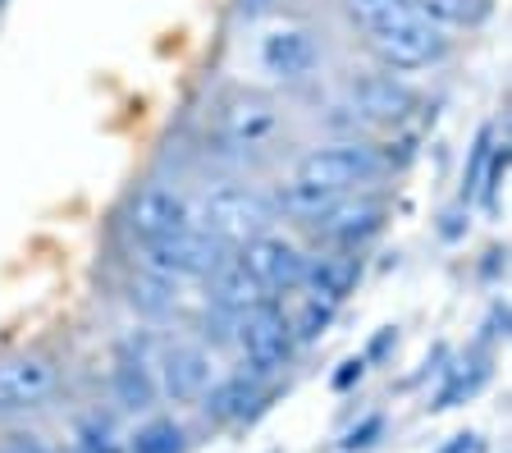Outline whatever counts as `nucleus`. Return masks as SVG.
Segmentation results:
<instances>
[{
	"label": "nucleus",
	"instance_id": "9",
	"mask_svg": "<svg viewBox=\"0 0 512 453\" xmlns=\"http://www.w3.org/2000/svg\"><path fill=\"white\" fill-rule=\"evenodd\" d=\"M352 106L366 124H380V129H403L407 119L416 115V92L394 74H366L352 83Z\"/></svg>",
	"mask_w": 512,
	"mask_h": 453
},
{
	"label": "nucleus",
	"instance_id": "4",
	"mask_svg": "<svg viewBox=\"0 0 512 453\" xmlns=\"http://www.w3.org/2000/svg\"><path fill=\"white\" fill-rule=\"evenodd\" d=\"M371 55L384 65V74H412V69H430L448 55V37L439 23L430 19H412L403 28H389V33L366 37Z\"/></svg>",
	"mask_w": 512,
	"mask_h": 453
},
{
	"label": "nucleus",
	"instance_id": "21",
	"mask_svg": "<svg viewBox=\"0 0 512 453\" xmlns=\"http://www.w3.org/2000/svg\"><path fill=\"white\" fill-rule=\"evenodd\" d=\"M170 289L174 284L170 280H160V275H142V280H133V293H128V298H133V307H142V312H165V307H170Z\"/></svg>",
	"mask_w": 512,
	"mask_h": 453
},
{
	"label": "nucleus",
	"instance_id": "29",
	"mask_svg": "<svg viewBox=\"0 0 512 453\" xmlns=\"http://www.w3.org/2000/svg\"><path fill=\"white\" fill-rule=\"evenodd\" d=\"M389 344H394V330H384V335L375 339V344H371V357H380V353H384V348H389Z\"/></svg>",
	"mask_w": 512,
	"mask_h": 453
},
{
	"label": "nucleus",
	"instance_id": "24",
	"mask_svg": "<svg viewBox=\"0 0 512 453\" xmlns=\"http://www.w3.org/2000/svg\"><path fill=\"white\" fill-rule=\"evenodd\" d=\"M0 453H46V449L32 435H10V440H0Z\"/></svg>",
	"mask_w": 512,
	"mask_h": 453
},
{
	"label": "nucleus",
	"instance_id": "1",
	"mask_svg": "<svg viewBox=\"0 0 512 453\" xmlns=\"http://www.w3.org/2000/svg\"><path fill=\"white\" fill-rule=\"evenodd\" d=\"M270 225H275V202L252 193V188H220V193H211L202 202V220H197V229L206 238H215L220 248H243L252 238L270 234Z\"/></svg>",
	"mask_w": 512,
	"mask_h": 453
},
{
	"label": "nucleus",
	"instance_id": "8",
	"mask_svg": "<svg viewBox=\"0 0 512 453\" xmlns=\"http://www.w3.org/2000/svg\"><path fill=\"white\" fill-rule=\"evenodd\" d=\"M60 385V371H55L51 357L37 353H19L0 362V412H23L46 403Z\"/></svg>",
	"mask_w": 512,
	"mask_h": 453
},
{
	"label": "nucleus",
	"instance_id": "15",
	"mask_svg": "<svg viewBox=\"0 0 512 453\" xmlns=\"http://www.w3.org/2000/svg\"><path fill=\"white\" fill-rule=\"evenodd\" d=\"M348 19L362 28L366 37L389 33V28H403V23L421 19L412 0H348Z\"/></svg>",
	"mask_w": 512,
	"mask_h": 453
},
{
	"label": "nucleus",
	"instance_id": "14",
	"mask_svg": "<svg viewBox=\"0 0 512 453\" xmlns=\"http://www.w3.org/2000/svg\"><path fill=\"white\" fill-rule=\"evenodd\" d=\"M266 302H275V293L256 280V275H247L238 261L215 270V307H220V312L243 316V312H252V307H266Z\"/></svg>",
	"mask_w": 512,
	"mask_h": 453
},
{
	"label": "nucleus",
	"instance_id": "19",
	"mask_svg": "<svg viewBox=\"0 0 512 453\" xmlns=\"http://www.w3.org/2000/svg\"><path fill=\"white\" fill-rule=\"evenodd\" d=\"M416 14L430 23H458V28H467V23H480L485 14H490V0H412Z\"/></svg>",
	"mask_w": 512,
	"mask_h": 453
},
{
	"label": "nucleus",
	"instance_id": "13",
	"mask_svg": "<svg viewBox=\"0 0 512 453\" xmlns=\"http://www.w3.org/2000/svg\"><path fill=\"white\" fill-rule=\"evenodd\" d=\"M211 385V357L202 348H170L165 353V394L179 403L202 399Z\"/></svg>",
	"mask_w": 512,
	"mask_h": 453
},
{
	"label": "nucleus",
	"instance_id": "11",
	"mask_svg": "<svg viewBox=\"0 0 512 453\" xmlns=\"http://www.w3.org/2000/svg\"><path fill=\"white\" fill-rule=\"evenodd\" d=\"M380 225H384V202L380 197H348L343 193L339 202L316 220V234L330 238V243H339V248H357V243H366Z\"/></svg>",
	"mask_w": 512,
	"mask_h": 453
},
{
	"label": "nucleus",
	"instance_id": "18",
	"mask_svg": "<svg viewBox=\"0 0 512 453\" xmlns=\"http://www.w3.org/2000/svg\"><path fill=\"white\" fill-rule=\"evenodd\" d=\"M115 399L124 403L128 412H147L151 403H156V380H151V371L142 367V362H119L115 367Z\"/></svg>",
	"mask_w": 512,
	"mask_h": 453
},
{
	"label": "nucleus",
	"instance_id": "25",
	"mask_svg": "<svg viewBox=\"0 0 512 453\" xmlns=\"http://www.w3.org/2000/svg\"><path fill=\"white\" fill-rule=\"evenodd\" d=\"M362 371H366V362L362 357H352V362H343V371L334 376V389H348L352 380H362Z\"/></svg>",
	"mask_w": 512,
	"mask_h": 453
},
{
	"label": "nucleus",
	"instance_id": "30",
	"mask_svg": "<svg viewBox=\"0 0 512 453\" xmlns=\"http://www.w3.org/2000/svg\"><path fill=\"white\" fill-rule=\"evenodd\" d=\"M78 453H87V449H78Z\"/></svg>",
	"mask_w": 512,
	"mask_h": 453
},
{
	"label": "nucleus",
	"instance_id": "3",
	"mask_svg": "<svg viewBox=\"0 0 512 453\" xmlns=\"http://www.w3.org/2000/svg\"><path fill=\"white\" fill-rule=\"evenodd\" d=\"M279 133V106L266 97V92H229L220 106L211 110V138L224 142V147H261Z\"/></svg>",
	"mask_w": 512,
	"mask_h": 453
},
{
	"label": "nucleus",
	"instance_id": "26",
	"mask_svg": "<svg viewBox=\"0 0 512 453\" xmlns=\"http://www.w3.org/2000/svg\"><path fill=\"white\" fill-rule=\"evenodd\" d=\"M371 435H380V417H371L362 431H352L348 440H343V449H362V444H371Z\"/></svg>",
	"mask_w": 512,
	"mask_h": 453
},
{
	"label": "nucleus",
	"instance_id": "12",
	"mask_svg": "<svg viewBox=\"0 0 512 453\" xmlns=\"http://www.w3.org/2000/svg\"><path fill=\"white\" fill-rule=\"evenodd\" d=\"M320 51L316 42H311V33H302V28H279V33H270L266 42H261V65H266V74L275 78H307L311 69H316Z\"/></svg>",
	"mask_w": 512,
	"mask_h": 453
},
{
	"label": "nucleus",
	"instance_id": "20",
	"mask_svg": "<svg viewBox=\"0 0 512 453\" xmlns=\"http://www.w3.org/2000/svg\"><path fill=\"white\" fill-rule=\"evenodd\" d=\"M133 453H183V431L174 421H151V426L138 431Z\"/></svg>",
	"mask_w": 512,
	"mask_h": 453
},
{
	"label": "nucleus",
	"instance_id": "2",
	"mask_svg": "<svg viewBox=\"0 0 512 453\" xmlns=\"http://www.w3.org/2000/svg\"><path fill=\"white\" fill-rule=\"evenodd\" d=\"M380 174V156L371 147H357V142H339V147H316L307 151L298 161V174L293 184L311 188V193H325V197H343L352 193L357 184L375 179Z\"/></svg>",
	"mask_w": 512,
	"mask_h": 453
},
{
	"label": "nucleus",
	"instance_id": "7",
	"mask_svg": "<svg viewBox=\"0 0 512 453\" xmlns=\"http://www.w3.org/2000/svg\"><path fill=\"white\" fill-rule=\"evenodd\" d=\"M238 266H243L247 275H256L270 293L302 289V275H307V257L275 234H261V238H252V243H243V248H238Z\"/></svg>",
	"mask_w": 512,
	"mask_h": 453
},
{
	"label": "nucleus",
	"instance_id": "27",
	"mask_svg": "<svg viewBox=\"0 0 512 453\" xmlns=\"http://www.w3.org/2000/svg\"><path fill=\"white\" fill-rule=\"evenodd\" d=\"M266 5H270V0H238V14H243V19H256Z\"/></svg>",
	"mask_w": 512,
	"mask_h": 453
},
{
	"label": "nucleus",
	"instance_id": "10",
	"mask_svg": "<svg viewBox=\"0 0 512 453\" xmlns=\"http://www.w3.org/2000/svg\"><path fill=\"white\" fill-rule=\"evenodd\" d=\"M192 216H188V202H183L174 188H142L138 197H133V206H128V229L142 238V243H160V238L179 234V229H188Z\"/></svg>",
	"mask_w": 512,
	"mask_h": 453
},
{
	"label": "nucleus",
	"instance_id": "16",
	"mask_svg": "<svg viewBox=\"0 0 512 453\" xmlns=\"http://www.w3.org/2000/svg\"><path fill=\"white\" fill-rule=\"evenodd\" d=\"M352 280H357V261H334V257L316 261V266L307 261V275H302V284H311V298L330 302V307L352 289Z\"/></svg>",
	"mask_w": 512,
	"mask_h": 453
},
{
	"label": "nucleus",
	"instance_id": "22",
	"mask_svg": "<svg viewBox=\"0 0 512 453\" xmlns=\"http://www.w3.org/2000/svg\"><path fill=\"white\" fill-rule=\"evenodd\" d=\"M508 179V142L503 147H490V161H485V170H480V197L494 206V197H499V184Z\"/></svg>",
	"mask_w": 512,
	"mask_h": 453
},
{
	"label": "nucleus",
	"instance_id": "28",
	"mask_svg": "<svg viewBox=\"0 0 512 453\" xmlns=\"http://www.w3.org/2000/svg\"><path fill=\"white\" fill-rule=\"evenodd\" d=\"M476 449V435H458V444H448L444 453H471Z\"/></svg>",
	"mask_w": 512,
	"mask_h": 453
},
{
	"label": "nucleus",
	"instance_id": "17",
	"mask_svg": "<svg viewBox=\"0 0 512 453\" xmlns=\"http://www.w3.org/2000/svg\"><path fill=\"white\" fill-rule=\"evenodd\" d=\"M202 399H206V412H211L215 421H238V417H247L256 403V380L234 376V380H224V385H215L211 394H202Z\"/></svg>",
	"mask_w": 512,
	"mask_h": 453
},
{
	"label": "nucleus",
	"instance_id": "5",
	"mask_svg": "<svg viewBox=\"0 0 512 453\" xmlns=\"http://www.w3.org/2000/svg\"><path fill=\"white\" fill-rule=\"evenodd\" d=\"M224 266V248L215 238H206L202 229H179V234L160 238V243H147V270L160 275V280H202V275H215Z\"/></svg>",
	"mask_w": 512,
	"mask_h": 453
},
{
	"label": "nucleus",
	"instance_id": "6",
	"mask_svg": "<svg viewBox=\"0 0 512 453\" xmlns=\"http://www.w3.org/2000/svg\"><path fill=\"white\" fill-rule=\"evenodd\" d=\"M234 321H238L234 325L238 348H243V357L252 362V376H266V371H275L288 357V348H293V321L279 312L275 302L252 307V312L234 316Z\"/></svg>",
	"mask_w": 512,
	"mask_h": 453
},
{
	"label": "nucleus",
	"instance_id": "23",
	"mask_svg": "<svg viewBox=\"0 0 512 453\" xmlns=\"http://www.w3.org/2000/svg\"><path fill=\"white\" fill-rule=\"evenodd\" d=\"M485 161H490V129L480 133V142L471 147V165H467V184H462V193H476L480 188V170H485Z\"/></svg>",
	"mask_w": 512,
	"mask_h": 453
}]
</instances>
